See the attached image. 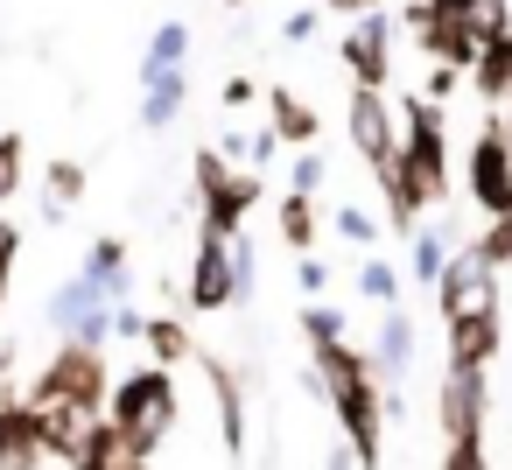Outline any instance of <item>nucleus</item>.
Wrapping results in <instances>:
<instances>
[{
    "mask_svg": "<svg viewBox=\"0 0 512 470\" xmlns=\"http://www.w3.org/2000/svg\"><path fill=\"white\" fill-rule=\"evenodd\" d=\"M470 92L491 99V106H512V29L491 36V43L477 50V64H470Z\"/></svg>",
    "mask_w": 512,
    "mask_h": 470,
    "instance_id": "4be33fe9",
    "label": "nucleus"
},
{
    "mask_svg": "<svg viewBox=\"0 0 512 470\" xmlns=\"http://www.w3.org/2000/svg\"><path fill=\"white\" fill-rule=\"evenodd\" d=\"M162 71H190V29H183V22H162V29L148 36V50H141V85L162 78Z\"/></svg>",
    "mask_w": 512,
    "mask_h": 470,
    "instance_id": "393cba45",
    "label": "nucleus"
},
{
    "mask_svg": "<svg viewBox=\"0 0 512 470\" xmlns=\"http://www.w3.org/2000/svg\"><path fill=\"white\" fill-rule=\"evenodd\" d=\"M435 414H442V435L449 442H484V414H491V386L477 365H449L442 386H435Z\"/></svg>",
    "mask_w": 512,
    "mask_h": 470,
    "instance_id": "1a4fd4ad",
    "label": "nucleus"
},
{
    "mask_svg": "<svg viewBox=\"0 0 512 470\" xmlns=\"http://www.w3.org/2000/svg\"><path fill=\"white\" fill-rule=\"evenodd\" d=\"M190 176H197V218H204V232L239 239L246 218H253V204H260V176L246 162H232L225 148H197Z\"/></svg>",
    "mask_w": 512,
    "mask_h": 470,
    "instance_id": "7ed1b4c3",
    "label": "nucleus"
},
{
    "mask_svg": "<svg viewBox=\"0 0 512 470\" xmlns=\"http://www.w3.org/2000/svg\"><path fill=\"white\" fill-rule=\"evenodd\" d=\"M330 225H337V239H351V246H365V253L386 239V225H379L365 204H337V211H330Z\"/></svg>",
    "mask_w": 512,
    "mask_h": 470,
    "instance_id": "7c9ffc66",
    "label": "nucleus"
},
{
    "mask_svg": "<svg viewBox=\"0 0 512 470\" xmlns=\"http://www.w3.org/2000/svg\"><path fill=\"white\" fill-rule=\"evenodd\" d=\"M92 288H106V302L120 309V302H134V253H127V239H92V253H85V267H78Z\"/></svg>",
    "mask_w": 512,
    "mask_h": 470,
    "instance_id": "f3484780",
    "label": "nucleus"
},
{
    "mask_svg": "<svg viewBox=\"0 0 512 470\" xmlns=\"http://www.w3.org/2000/svg\"><path fill=\"white\" fill-rule=\"evenodd\" d=\"M337 57H344L351 85H365V92H386V85H393V22H386V15H365V22H351V29L337 36Z\"/></svg>",
    "mask_w": 512,
    "mask_h": 470,
    "instance_id": "9d476101",
    "label": "nucleus"
},
{
    "mask_svg": "<svg viewBox=\"0 0 512 470\" xmlns=\"http://www.w3.org/2000/svg\"><path fill=\"white\" fill-rule=\"evenodd\" d=\"M43 323H50L64 344H85V351H106V344H113V302H106V288H92L85 274H71V281L50 288Z\"/></svg>",
    "mask_w": 512,
    "mask_h": 470,
    "instance_id": "423d86ee",
    "label": "nucleus"
},
{
    "mask_svg": "<svg viewBox=\"0 0 512 470\" xmlns=\"http://www.w3.org/2000/svg\"><path fill=\"white\" fill-rule=\"evenodd\" d=\"M71 470H148V456H134L113 428H106V414L85 428V449L71 456Z\"/></svg>",
    "mask_w": 512,
    "mask_h": 470,
    "instance_id": "b1692460",
    "label": "nucleus"
},
{
    "mask_svg": "<svg viewBox=\"0 0 512 470\" xmlns=\"http://www.w3.org/2000/svg\"><path fill=\"white\" fill-rule=\"evenodd\" d=\"M267 127H274V141L281 148H316V134H323V120H316V106L302 99V92H288V85H267Z\"/></svg>",
    "mask_w": 512,
    "mask_h": 470,
    "instance_id": "dca6fc26",
    "label": "nucleus"
},
{
    "mask_svg": "<svg viewBox=\"0 0 512 470\" xmlns=\"http://www.w3.org/2000/svg\"><path fill=\"white\" fill-rule=\"evenodd\" d=\"M15 267H22V225H15V218H0V309H8Z\"/></svg>",
    "mask_w": 512,
    "mask_h": 470,
    "instance_id": "473e14b6",
    "label": "nucleus"
},
{
    "mask_svg": "<svg viewBox=\"0 0 512 470\" xmlns=\"http://www.w3.org/2000/svg\"><path fill=\"white\" fill-rule=\"evenodd\" d=\"M183 106H190V71H162V78H148V85H141V127H148V134L176 127V120H183Z\"/></svg>",
    "mask_w": 512,
    "mask_h": 470,
    "instance_id": "aec40b11",
    "label": "nucleus"
},
{
    "mask_svg": "<svg viewBox=\"0 0 512 470\" xmlns=\"http://www.w3.org/2000/svg\"><path fill=\"white\" fill-rule=\"evenodd\" d=\"M337 22H365V15H386V0H323Z\"/></svg>",
    "mask_w": 512,
    "mask_h": 470,
    "instance_id": "a19ab883",
    "label": "nucleus"
},
{
    "mask_svg": "<svg viewBox=\"0 0 512 470\" xmlns=\"http://www.w3.org/2000/svg\"><path fill=\"white\" fill-rule=\"evenodd\" d=\"M372 379H379V393H393L400 386V372L414 365V316L407 309H386L379 316V330H372Z\"/></svg>",
    "mask_w": 512,
    "mask_h": 470,
    "instance_id": "4468645a",
    "label": "nucleus"
},
{
    "mask_svg": "<svg viewBox=\"0 0 512 470\" xmlns=\"http://www.w3.org/2000/svg\"><path fill=\"white\" fill-rule=\"evenodd\" d=\"M323 470H351V449H330V463Z\"/></svg>",
    "mask_w": 512,
    "mask_h": 470,
    "instance_id": "a18cd8bd",
    "label": "nucleus"
},
{
    "mask_svg": "<svg viewBox=\"0 0 512 470\" xmlns=\"http://www.w3.org/2000/svg\"><path fill=\"white\" fill-rule=\"evenodd\" d=\"M407 36H414V50H428V64H449V71H463L470 78V64H477V22H470V0H407Z\"/></svg>",
    "mask_w": 512,
    "mask_h": 470,
    "instance_id": "39448f33",
    "label": "nucleus"
},
{
    "mask_svg": "<svg viewBox=\"0 0 512 470\" xmlns=\"http://www.w3.org/2000/svg\"><path fill=\"white\" fill-rule=\"evenodd\" d=\"M197 372L211 379V400H218V435H225V456H246V386L239 372L218 358V351H197Z\"/></svg>",
    "mask_w": 512,
    "mask_h": 470,
    "instance_id": "ddd939ff",
    "label": "nucleus"
},
{
    "mask_svg": "<svg viewBox=\"0 0 512 470\" xmlns=\"http://www.w3.org/2000/svg\"><path fill=\"white\" fill-rule=\"evenodd\" d=\"M274 155H281V141H274V127H260V134H253V141H246V169H253V176H260V169H267V162H274Z\"/></svg>",
    "mask_w": 512,
    "mask_h": 470,
    "instance_id": "58836bf2",
    "label": "nucleus"
},
{
    "mask_svg": "<svg viewBox=\"0 0 512 470\" xmlns=\"http://www.w3.org/2000/svg\"><path fill=\"white\" fill-rule=\"evenodd\" d=\"M302 337H309V351L316 344H351V316L337 302H302Z\"/></svg>",
    "mask_w": 512,
    "mask_h": 470,
    "instance_id": "c85d7f7f",
    "label": "nucleus"
},
{
    "mask_svg": "<svg viewBox=\"0 0 512 470\" xmlns=\"http://www.w3.org/2000/svg\"><path fill=\"white\" fill-rule=\"evenodd\" d=\"M43 442H36V421H29V400L8 386L0 393V470H43Z\"/></svg>",
    "mask_w": 512,
    "mask_h": 470,
    "instance_id": "2eb2a0df",
    "label": "nucleus"
},
{
    "mask_svg": "<svg viewBox=\"0 0 512 470\" xmlns=\"http://www.w3.org/2000/svg\"><path fill=\"white\" fill-rule=\"evenodd\" d=\"M498 344H505V316L498 309H484V316H449V365H491L498 358Z\"/></svg>",
    "mask_w": 512,
    "mask_h": 470,
    "instance_id": "a211bd4d",
    "label": "nucleus"
},
{
    "mask_svg": "<svg viewBox=\"0 0 512 470\" xmlns=\"http://www.w3.org/2000/svg\"><path fill=\"white\" fill-rule=\"evenodd\" d=\"M253 281H260V260H253V239L239 232L232 239V288H239V302H253Z\"/></svg>",
    "mask_w": 512,
    "mask_h": 470,
    "instance_id": "c9c22d12",
    "label": "nucleus"
},
{
    "mask_svg": "<svg viewBox=\"0 0 512 470\" xmlns=\"http://www.w3.org/2000/svg\"><path fill=\"white\" fill-rule=\"evenodd\" d=\"M470 253H477L491 274H505V267H512V218H491V225L470 239Z\"/></svg>",
    "mask_w": 512,
    "mask_h": 470,
    "instance_id": "2f4dec72",
    "label": "nucleus"
},
{
    "mask_svg": "<svg viewBox=\"0 0 512 470\" xmlns=\"http://www.w3.org/2000/svg\"><path fill=\"white\" fill-rule=\"evenodd\" d=\"M456 85H463V71H449V64H428V85H421V99H428V106H442Z\"/></svg>",
    "mask_w": 512,
    "mask_h": 470,
    "instance_id": "4c0bfd02",
    "label": "nucleus"
},
{
    "mask_svg": "<svg viewBox=\"0 0 512 470\" xmlns=\"http://www.w3.org/2000/svg\"><path fill=\"white\" fill-rule=\"evenodd\" d=\"M141 330H148V316H141L134 302H120V309H113V337H127V344H141Z\"/></svg>",
    "mask_w": 512,
    "mask_h": 470,
    "instance_id": "79ce46f5",
    "label": "nucleus"
},
{
    "mask_svg": "<svg viewBox=\"0 0 512 470\" xmlns=\"http://www.w3.org/2000/svg\"><path fill=\"white\" fill-rule=\"evenodd\" d=\"M274 225H281V246H295V260H309V253H316V239H323L316 197H295V190H281V204H274Z\"/></svg>",
    "mask_w": 512,
    "mask_h": 470,
    "instance_id": "5701e85b",
    "label": "nucleus"
},
{
    "mask_svg": "<svg viewBox=\"0 0 512 470\" xmlns=\"http://www.w3.org/2000/svg\"><path fill=\"white\" fill-rule=\"evenodd\" d=\"M323 176H330V162H323L316 148H302V155H295V169H288V190H295V197H316V190H323Z\"/></svg>",
    "mask_w": 512,
    "mask_h": 470,
    "instance_id": "72a5a7b5",
    "label": "nucleus"
},
{
    "mask_svg": "<svg viewBox=\"0 0 512 470\" xmlns=\"http://www.w3.org/2000/svg\"><path fill=\"white\" fill-rule=\"evenodd\" d=\"M176 414H183V393H176V372H162V365H134V372H120L113 393H106V428H113L134 456H148V463H155V449L176 435Z\"/></svg>",
    "mask_w": 512,
    "mask_h": 470,
    "instance_id": "f03ea898",
    "label": "nucleus"
},
{
    "mask_svg": "<svg viewBox=\"0 0 512 470\" xmlns=\"http://www.w3.org/2000/svg\"><path fill=\"white\" fill-rule=\"evenodd\" d=\"M295 288H302V295H323V288H330V267H323L316 253H309V260H295Z\"/></svg>",
    "mask_w": 512,
    "mask_h": 470,
    "instance_id": "ea45409f",
    "label": "nucleus"
},
{
    "mask_svg": "<svg viewBox=\"0 0 512 470\" xmlns=\"http://www.w3.org/2000/svg\"><path fill=\"white\" fill-rule=\"evenodd\" d=\"M407 246H414V288H435V281H442V267H449V253H456V246H449V232H442V225H414V239H407Z\"/></svg>",
    "mask_w": 512,
    "mask_h": 470,
    "instance_id": "bb28decb",
    "label": "nucleus"
},
{
    "mask_svg": "<svg viewBox=\"0 0 512 470\" xmlns=\"http://www.w3.org/2000/svg\"><path fill=\"white\" fill-rule=\"evenodd\" d=\"M302 386H309L316 400H330L351 463H358V470H379V463H386V393H379V379H372V358H365L358 344H316Z\"/></svg>",
    "mask_w": 512,
    "mask_h": 470,
    "instance_id": "f257e3e1",
    "label": "nucleus"
},
{
    "mask_svg": "<svg viewBox=\"0 0 512 470\" xmlns=\"http://www.w3.org/2000/svg\"><path fill=\"white\" fill-rule=\"evenodd\" d=\"M253 99H260V85H253V78H232V85H225V106H232V113H239V106H253Z\"/></svg>",
    "mask_w": 512,
    "mask_h": 470,
    "instance_id": "c03bdc74",
    "label": "nucleus"
},
{
    "mask_svg": "<svg viewBox=\"0 0 512 470\" xmlns=\"http://www.w3.org/2000/svg\"><path fill=\"white\" fill-rule=\"evenodd\" d=\"M358 295L379 302V309H400V267H393L386 253H365V260H358Z\"/></svg>",
    "mask_w": 512,
    "mask_h": 470,
    "instance_id": "cd10ccee",
    "label": "nucleus"
},
{
    "mask_svg": "<svg viewBox=\"0 0 512 470\" xmlns=\"http://www.w3.org/2000/svg\"><path fill=\"white\" fill-rule=\"evenodd\" d=\"M498 127H505V148H512V106H505V113H498Z\"/></svg>",
    "mask_w": 512,
    "mask_h": 470,
    "instance_id": "49530a36",
    "label": "nucleus"
},
{
    "mask_svg": "<svg viewBox=\"0 0 512 470\" xmlns=\"http://www.w3.org/2000/svg\"><path fill=\"white\" fill-rule=\"evenodd\" d=\"M442 470H491V456H484V442H449Z\"/></svg>",
    "mask_w": 512,
    "mask_h": 470,
    "instance_id": "e433bc0d",
    "label": "nucleus"
},
{
    "mask_svg": "<svg viewBox=\"0 0 512 470\" xmlns=\"http://www.w3.org/2000/svg\"><path fill=\"white\" fill-rule=\"evenodd\" d=\"M22 176H29V141H22V134H0V218H8Z\"/></svg>",
    "mask_w": 512,
    "mask_h": 470,
    "instance_id": "c756f323",
    "label": "nucleus"
},
{
    "mask_svg": "<svg viewBox=\"0 0 512 470\" xmlns=\"http://www.w3.org/2000/svg\"><path fill=\"white\" fill-rule=\"evenodd\" d=\"M316 22H323V15H309V8H295V15L281 22V43H309V36H316Z\"/></svg>",
    "mask_w": 512,
    "mask_h": 470,
    "instance_id": "37998d69",
    "label": "nucleus"
},
{
    "mask_svg": "<svg viewBox=\"0 0 512 470\" xmlns=\"http://www.w3.org/2000/svg\"><path fill=\"white\" fill-rule=\"evenodd\" d=\"M106 393H113V365L106 351H85V344H57L43 358V372L29 379L22 400H57V407H78V414H106Z\"/></svg>",
    "mask_w": 512,
    "mask_h": 470,
    "instance_id": "20e7f679",
    "label": "nucleus"
},
{
    "mask_svg": "<svg viewBox=\"0 0 512 470\" xmlns=\"http://www.w3.org/2000/svg\"><path fill=\"white\" fill-rule=\"evenodd\" d=\"M435 309H442V323H449V316H484V309H498V274H491L470 246H456L449 267H442V281H435Z\"/></svg>",
    "mask_w": 512,
    "mask_h": 470,
    "instance_id": "f8f14e48",
    "label": "nucleus"
},
{
    "mask_svg": "<svg viewBox=\"0 0 512 470\" xmlns=\"http://www.w3.org/2000/svg\"><path fill=\"white\" fill-rule=\"evenodd\" d=\"M225 8H246V0H225Z\"/></svg>",
    "mask_w": 512,
    "mask_h": 470,
    "instance_id": "de8ad7c7",
    "label": "nucleus"
},
{
    "mask_svg": "<svg viewBox=\"0 0 512 470\" xmlns=\"http://www.w3.org/2000/svg\"><path fill=\"white\" fill-rule=\"evenodd\" d=\"M141 344H148V365H162V372H176V365H197V337H190V323L183 316H148V330H141Z\"/></svg>",
    "mask_w": 512,
    "mask_h": 470,
    "instance_id": "412c9836",
    "label": "nucleus"
},
{
    "mask_svg": "<svg viewBox=\"0 0 512 470\" xmlns=\"http://www.w3.org/2000/svg\"><path fill=\"white\" fill-rule=\"evenodd\" d=\"M470 211H484V225L491 218H512V148H505V127L498 120H484L477 127V141H470Z\"/></svg>",
    "mask_w": 512,
    "mask_h": 470,
    "instance_id": "0eeeda50",
    "label": "nucleus"
},
{
    "mask_svg": "<svg viewBox=\"0 0 512 470\" xmlns=\"http://www.w3.org/2000/svg\"><path fill=\"white\" fill-rule=\"evenodd\" d=\"M344 134H351V148H358V162H365L372 176H386V169H393V155H400V120H393L386 92H365V85H351Z\"/></svg>",
    "mask_w": 512,
    "mask_h": 470,
    "instance_id": "6e6552de",
    "label": "nucleus"
},
{
    "mask_svg": "<svg viewBox=\"0 0 512 470\" xmlns=\"http://www.w3.org/2000/svg\"><path fill=\"white\" fill-rule=\"evenodd\" d=\"M470 22H477V43L505 36L512 29V0H470Z\"/></svg>",
    "mask_w": 512,
    "mask_h": 470,
    "instance_id": "f704fd0d",
    "label": "nucleus"
},
{
    "mask_svg": "<svg viewBox=\"0 0 512 470\" xmlns=\"http://www.w3.org/2000/svg\"><path fill=\"white\" fill-rule=\"evenodd\" d=\"M29 421H36V442H43V456H57V463H71V456L85 449V428H92V414H78V407H57V400H29Z\"/></svg>",
    "mask_w": 512,
    "mask_h": 470,
    "instance_id": "6ab92c4d",
    "label": "nucleus"
},
{
    "mask_svg": "<svg viewBox=\"0 0 512 470\" xmlns=\"http://www.w3.org/2000/svg\"><path fill=\"white\" fill-rule=\"evenodd\" d=\"M190 316H218V309H232L239 302V288H232V239H218V232H204L197 225V253H190Z\"/></svg>",
    "mask_w": 512,
    "mask_h": 470,
    "instance_id": "9b49d317",
    "label": "nucleus"
},
{
    "mask_svg": "<svg viewBox=\"0 0 512 470\" xmlns=\"http://www.w3.org/2000/svg\"><path fill=\"white\" fill-rule=\"evenodd\" d=\"M78 197H85V162H71V155H57V162L43 169V218L57 225V218H64V211H71Z\"/></svg>",
    "mask_w": 512,
    "mask_h": 470,
    "instance_id": "a878e982",
    "label": "nucleus"
}]
</instances>
